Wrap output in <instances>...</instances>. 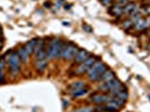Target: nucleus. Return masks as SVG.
Here are the masks:
<instances>
[{"label": "nucleus", "instance_id": "obj_1", "mask_svg": "<svg viewBox=\"0 0 150 112\" xmlns=\"http://www.w3.org/2000/svg\"><path fill=\"white\" fill-rule=\"evenodd\" d=\"M64 45H65L64 41L59 38H52L46 48V60H52L61 58V54H62Z\"/></svg>", "mask_w": 150, "mask_h": 112}, {"label": "nucleus", "instance_id": "obj_2", "mask_svg": "<svg viewBox=\"0 0 150 112\" xmlns=\"http://www.w3.org/2000/svg\"><path fill=\"white\" fill-rule=\"evenodd\" d=\"M107 69H108V66L102 60H100V58H98V60L93 63V65H92L91 67L89 69V71L86 72V78H87L89 81H91V82L99 81L100 78L102 76V74Z\"/></svg>", "mask_w": 150, "mask_h": 112}, {"label": "nucleus", "instance_id": "obj_3", "mask_svg": "<svg viewBox=\"0 0 150 112\" xmlns=\"http://www.w3.org/2000/svg\"><path fill=\"white\" fill-rule=\"evenodd\" d=\"M7 64H8L9 71L11 73V75H17L19 73V69H20V64H21V60L20 57L18 55L17 52H8L7 53Z\"/></svg>", "mask_w": 150, "mask_h": 112}, {"label": "nucleus", "instance_id": "obj_4", "mask_svg": "<svg viewBox=\"0 0 150 112\" xmlns=\"http://www.w3.org/2000/svg\"><path fill=\"white\" fill-rule=\"evenodd\" d=\"M78 49L80 48L74 43H72V42L65 43L64 47H63V51H62V54H61V58L63 60H74Z\"/></svg>", "mask_w": 150, "mask_h": 112}, {"label": "nucleus", "instance_id": "obj_5", "mask_svg": "<svg viewBox=\"0 0 150 112\" xmlns=\"http://www.w3.org/2000/svg\"><path fill=\"white\" fill-rule=\"evenodd\" d=\"M96 60H98V58H96L95 56H92L91 55L90 57H87L84 62L80 63V64L75 67V75H83L84 73H86V72L89 71V69L93 65V63Z\"/></svg>", "mask_w": 150, "mask_h": 112}, {"label": "nucleus", "instance_id": "obj_6", "mask_svg": "<svg viewBox=\"0 0 150 112\" xmlns=\"http://www.w3.org/2000/svg\"><path fill=\"white\" fill-rule=\"evenodd\" d=\"M122 85V82L120 80H118L117 78L111 80V81H108V82H103L99 85V90L102 91V92H112L114 90H117L118 87Z\"/></svg>", "mask_w": 150, "mask_h": 112}, {"label": "nucleus", "instance_id": "obj_7", "mask_svg": "<svg viewBox=\"0 0 150 112\" xmlns=\"http://www.w3.org/2000/svg\"><path fill=\"white\" fill-rule=\"evenodd\" d=\"M113 99L112 95H110L109 93H93L90 98V101L92 103L96 104V105H101V104H107Z\"/></svg>", "mask_w": 150, "mask_h": 112}, {"label": "nucleus", "instance_id": "obj_8", "mask_svg": "<svg viewBox=\"0 0 150 112\" xmlns=\"http://www.w3.org/2000/svg\"><path fill=\"white\" fill-rule=\"evenodd\" d=\"M34 58H35V60L46 58V49H45V39L44 38H38V43H37L36 48L34 51Z\"/></svg>", "mask_w": 150, "mask_h": 112}, {"label": "nucleus", "instance_id": "obj_9", "mask_svg": "<svg viewBox=\"0 0 150 112\" xmlns=\"http://www.w3.org/2000/svg\"><path fill=\"white\" fill-rule=\"evenodd\" d=\"M91 55H90V53L87 52V51H85V49H78V52L76 54V56H75L74 58V63L76 64H80V63H82L84 60H86L87 57H90Z\"/></svg>", "mask_w": 150, "mask_h": 112}, {"label": "nucleus", "instance_id": "obj_10", "mask_svg": "<svg viewBox=\"0 0 150 112\" xmlns=\"http://www.w3.org/2000/svg\"><path fill=\"white\" fill-rule=\"evenodd\" d=\"M37 43H38V38H33V39L28 41V42L24 45L25 49L27 51V53H28L29 55L34 54V51H35V48H36V45H37Z\"/></svg>", "mask_w": 150, "mask_h": 112}, {"label": "nucleus", "instance_id": "obj_11", "mask_svg": "<svg viewBox=\"0 0 150 112\" xmlns=\"http://www.w3.org/2000/svg\"><path fill=\"white\" fill-rule=\"evenodd\" d=\"M109 14L113 17H121L123 15V7H120L118 5H113L111 8L109 9Z\"/></svg>", "mask_w": 150, "mask_h": 112}, {"label": "nucleus", "instance_id": "obj_12", "mask_svg": "<svg viewBox=\"0 0 150 112\" xmlns=\"http://www.w3.org/2000/svg\"><path fill=\"white\" fill-rule=\"evenodd\" d=\"M113 78H116V74H114V72H113V71H111L110 69H108L104 73H103V74H102V76L100 78L99 82L103 83V82L111 81V80H113Z\"/></svg>", "mask_w": 150, "mask_h": 112}, {"label": "nucleus", "instance_id": "obj_13", "mask_svg": "<svg viewBox=\"0 0 150 112\" xmlns=\"http://www.w3.org/2000/svg\"><path fill=\"white\" fill-rule=\"evenodd\" d=\"M85 87V83H84L83 81H75V82H72L68 87H67V90L69 91L68 93H73L74 91L76 90H80V89H83Z\"/></svg>", "mask_w": 150, "mask_h": 112}, {"label": "nucleus", "instance_id": "obj_14", "mask_svg": "<svg viewBox=\"0 0 150 112\" xmlns=\"http://www.w3.org/2000/svg\"><path fill=\"white\" fill-rule=\"evenodd\" d=\"M47 67V60L44 58V60H35V69L38 72V73H42L44 72Z\"/></svg>", "mask_w": 150, "mask_h": 112}, {"label": "nucleus", "instance_id": "obj_15", "mask_svg": "<svg viewBox=\"0 0 150 112\" xmlns=\"http://www.w3.org/2000/svg\"><path fill=\"white\" fill-rule=\"evenodd\" d=\"M17 53H18V55H19V57H20V60H21V62L26 63V62L28 60L29 54L27 53V51L25 49V47H24V46H20V47L17 49Z\"/></svg>", "mask_w": 150, "mask_h": 112}, {"label": "nucleus", "instance_id": "obj_16", "mask_svg": "<svg viewBox=\"0 0 150 112\" xmlns=\"http://www.w3.org/2000/svg\"><path fill=\"white\" fill-rule=\"evenodd\" d=\"M89 93V90L86 87H83V89H80V90H76L73 93H71V96L73 99H76V98H81V96H84Z\"/></svg>", "mask_w": 150, "mask_h": 112}, {"label": "nucleus", "instance_id": "obj_17", "mask_svg": "<svg viewBox=\"0 0 150 112\" xmlns=\"http://www.w3.org/2000/svg\"><path fill=\"white\" fill-rule=\"evenodd\" d=\"M136 3L134 2H130V3H128V5H125V7H123V15L125 16H130V14L133 11V9L136 8Z\"/></svg>", "mask_w": 150, "mask_h": 112}, {"label": "nucleus", "instance_id": "obj_18", "mask_svg": "<svg viewBox=\"0 0 150 112\" xmlns=\"http://www.w3.org/2000/svg\"><path fill=\"white\" fill-rule=\"evenodd\" d=\"M5 66H6V62H5V58H0V83L3 81V73H5Z\"/></svg>", "mask_w": 150, "mask_h": 112}, {"label": "nucleus", "instance_id": "obj_19", "mask_svg": "<svg viewBox=\"0 0 150 112\" xmlns=\"http://www.w3.org/2000/svg\"><path fill=\"white\" fill-rule=\"evenodd\" d=\"M133 25H134L133 21H132V19H130V18H129V19H125V21L121 24V26L123 27L125 29H130L131 27H133Z\"/></svg>", "mask_w": 150, "mask_h": 112}, {"label": "nucleus", "instance_id": "obj_20", "mask_svg": "<svg viewBox=\"0 0 150 112\" xmlns=\"http://www.w3.org/2000/svg\"><path fill=\"white\" fill-rule=\"evenodd\" d=\"M93 111H94V108H92V107H82V108L75 109L73 112H93Z\"/></svg>", "mask_w": 150, "mask_h": 112}, {"label": "nucleus", "instance_id": "obj_21", "mask_svg": "<svg viewBox=\"0 0 150 112\" xmlns=\"http://www.w3.org/2000/svg\"><path fill=\"white\" fill-rule=\"evenodd\" d=\"M83 28L86 32H89V33H92V32H93V30H92V27H90L89 25H86V24H83Z\"/></svg>", "mask_w": 150, "mask_h": 112}, {"label": "nucleus", "instance_id": "obj_22", "mask_svg": "<svg viewBox=\"0 0 150 112\" xmlns=\"http://www.w3.org/2000/svg\"><path fill=\"white\" fill-rule=\"evenodd\" d=\"M62 102H63V108L66 109L67 107H68V101H67L66 99H62Z\"/></svg>", "mask_w": 150, "mask_h": 112}, {"label": "nucleus", "instance_id": "obj_23", "mask_svg": "<svg viewBox=\"0 0 150 112\" xmlns=\"http://www.w3.org/2000/svg\"><path fill=\"white\" fill-rule=\"evenodd\" d=\"M1 33H2V30H1V26H0V36H1Z\"/></svg>", "mask_w": 150, "mask_h": 112}, {"label": "nucleus", "instance_id": "obj_24", "mask_svg": "<svg viewBox=\"0 0 150 112\" xmlns=\"http://www.w3.org/2000/svg\"><path fill=\"white\" fill-rule=\"evenodd\" d=\"M148 34L150 35V28H149V29H148Z\"/></svg>", "mask_w": 150, "mask_h": 112}, {"label": "nucleus", "instance_id": "obj_25", "mask_svg": "<svg viewBox=\"0 0 150 112\" xmlns=\"http://www.w3.org/2000/svg\"><path fill=\"white\" fill-rule=\"evenodd\" d=\"M143 1H150V0H143Z\"/></svg>", "mask_w": 150, "mask_h": 112}, {"label": "nucleus", "instance_id": "obj_26", "mask_svg": "<svg viewBox=\"0 0 150 112\" xmlns=\"http://www.w3.org/2000/svg\"><path fill=\"white\" fill-rule=\"evenodd\" d=\"M0 47H1V43H0Z\"/></svg>", "mask_w": 150, "mask_h": 112}]
</instances>
